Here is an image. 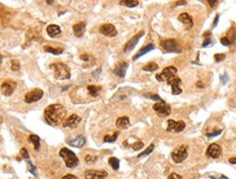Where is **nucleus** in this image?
<instances>
[{
    "instance_id": "obj_15",
    "label": "nucleus",
    "mask_w": 236,
    "mask_h": 179,
    "mask_svg": "<svg viewBox=\"0 0 236 179\" xmlns=\"http://www.w3.org/2000/svg\"><path fill=\"white\" fill-rule=\"evenodd\" d=\"M221 152H222V150H221L220 145L217 144V143H212V144H210L209 145V148H208L207 155L209 156V157L218 158L219 156H220Z\"/></svg>"
},
{
    "instance_id": "obj_10",
    "label": "nucleus",
    "mask_w": 236,
    "mask_h": 179,
    "mask_svg": "<svg viewBox=\"0 0 236 179\" xmlns=\"http://www.w3.org/2000/svg\"><path fill=\"white\" fill-rule=\"evenodd\" d=\"M99 31L107 37H114L117 36L118 34L117 28L112 24H104V25H101L100 28H99Z\"/></svg>"
},
{
    "instance_id": "obj_18",
    "label": "nucleus",
    "mask_w": 236,
    "mask_h": 179,
    "mask_svg": "<svg viewBox=\"0 0 236 179\" xmlns=\"http://www.w3.org/2000/svg\"><path fill=\"white\" fill-rule=\"evenodd\" d=\"M85 26L86 24L84 22H78V23L74 24L73 25V31H74V35L76 37H82L85 31Z\"/></svg>"
},
{
    "instance_id": "obj_9",
    "label": "nucleus",
    "mask_w": 236,
    "mask_h": 179,
    "mask_svg": "<svg viewBox=\"0 0 236 179\" xmlns=\"http://www.w3.org/2000/svg\"><path fill=\"white\" fill-rule=\"evenodd\" d=\"M185 128V123L183 121H173L170 119L168 121V128L166 130L170 132H180Z\"/></svg>"
},
{
    "instance_id": "obj_30",
    "label": "nucleus",
    "mask_w": 236,
    "mask_h": 179,
    "mask_svg": "<svg viewBox=\"0 0 236 179\" xmlns=\"http://www.w3.org/2000/svg\"><path fill=\"white\" fill-rule=\"evenodd\" d=\"M44 49L46 50L47 52H50V53H52V55H61L64 50L63 49H55V48H52V47H44Z\"/></svg>"
},
{
    "instance_id": "obj_4",
    "label": "nucleus",
    "mask_w": 236,
    "mask_h": 179,
    "mask_svg": "<svg viewBox=\"0 0 236 179\" xmlns=\"http://www.w3.org/2000/svg\"><path fill=\"white\" fill-rule=\"evenodd\" d=\"M172 160L175 163H182L183 161H185L187 157V145L183 144L180 145L177 148H175L172 152Z\"/></svg>"
},
{
    "instance_id": "obj_5",
    "label": "nucleus",
    "mask_w": 236,
    "mask_h": 179,
    "mask_svg": "<svg viewBox=\"0 0 236 179\" xmlns=\"http://www.w3.org/2000/svg\"><path fill=\"white\" fill-rule=\"evenodd\" d=\"M176 73H177V70L175 66H168L160 74H157L156 78L158 81H168L169 79H171L172 77H174Z\"/></svg>"
},
{
    "instance_id": "obj_48",
    "label": "nucleus",
    "mask_w": 236,
    "mask_h": 179,
    "mask_svg": "<svg viewBox=\"0 0 236 179\" xmlns=\"http://www.w3.org/2000/svg\"><path fill=\"white\" fill-rule=\"evenodd\" d=\"M218 21H219V15H217L214 22H213V27H214V26H217V24H218Z\"/></svg>"
},
{
    "instance_id": "obj_27",
    "label": "nucleus",
    "mask_w": 236,
    "mask_h": 179,
    "mask_svg": "<svg viewBox=\"0 0 236 179\" xmlns=\"http://www.w3.org/2000/svg\"><path fill=\"white\" fill-rule=\"evenodd\" d=\"M144 71H147V72H153V71L158 70V64L155 62H149L148 64H146L143 68Z\"/></svg>"
},
{
    "instance_id": "obj_28",
    "label": "nucleus",
    "mask_w": 236,
    "mask_h": 179,
    "mask_svg": "<svg viewBox=\"0 0 236 179\" xmlns=\"http://www.w3.org/2000/svg\"><path fill=\"white\" fill-rule=\"evenodd\" d=\"M109 164L110 166L114 169V171H117L119 169V166H120V161L118 160L117 157H110L109 158Z\"/></svg>"
},
{
    "instance_id": "obj_44",
    "label": "nucleus",
    "mask_w": 236,
    "mask_h": 179,
    "mask_svg": "<svg viewBox=\"0 0 236 179\" xmlns=\"http://www.w3.org/2000/svg\"><path fill=\"white\" fill-rule=\"evenodd\" d=\"M210 41H211L210 39H206L205 41H204V44H202V47H207L208 45L210 44Z\"/></svg>"
},
{
    "instance_id": "obj_47",
    "label": "nucleus",
    "mask_w": 236,
    "mask_h": 179,
    "mask_svg": "<svg viewBox=\"0 0 236 179\" xmlns=\"http://www.w3.org/2000/svg\"><path fill=\"white\" fill-rule=\"evenodd\" d=\"M228 162L231 164H236V157H231L230 160H228Z\"/></svg>"
},
{
    "instance_id": "obj_33",
    "label": "nucleus",
    "mask_w": 236,
    "mask_h": 179,
    "mask_svg": "<svg viewBox=\"0 0 236 179\" xmlns=\"http://www.w3.org/2000/svg\"><path fill=\"white\" fill-rule=\"evenodd\" d=\"M11 70L12 71L20 70V63H19L18 60H12V61H11Z\"/></svg>"
},
{
    "instance_id": "obj_12",
    "label": "nucleus",
    "mask_w": 236,
    "mask_h": 179,
    "mask_svg": "<svg viewBox=\"0 0 236 179\" xmlns=\"http://www.w3.org/2000/svg\"><path fill=\"white\" fill-rule=\"evenodd\" d=\"M144 34H145V33H144L143 31H139V33H138V34L136 35V36H134V37H133L132 39H130V40H128V41H127L126 46H125V48H124V52H125V53H127V52H130L131 50H133V49H134V48H135V46H136V45H137L138 40H139V39H140V38H142V37L144 36Z\"/></svg>"
},
{
    "instance_id": "obj_13",
    "label": "nucleus",
    "mask_w": 236,
    "mask_h": 179,
    "mask_svg": "<svg viewBox=\"0 0 236 179\" xmlns=\"http://www.w3.org/2000/svg\"><path fill=\"white\" fill-rule=\"evenodd\" d=\"M168 84L172 87V92L173 94H180L182 92V88H181V79L179 77H172L171 79H169Z\"/></svg>"
},
{
    "instance_id": "obj_38",
    "label": "nucleus",
    "mask_w": 236,
    "mask_h": 179,
    "mask_svg": "<svg viewBox=\"0 0 236 179\" xmlns=\"http://www.w3.org/2000/svg\"><path fill=\"white\" fill-rule=\"evenodd\" d=\"M168 179H183L181 175L176 174V173H172L171 175H169Z\"/></svg>"
},
{
    "instance_id": "obj_36",
    "label": "nucleus",
    "mask_w": 236,
    "mask_h": 179,
    "mask_svg": "<svg viewBox=\"0 0 236 179\" xmlns=\"http://www.w3.org/2000/svg\"><path fill=\"white\" fill-rule=\"evenodd\" d=\"M143 147H144V143L142 142V141H138V142H135L134 144H133V149L134 150H140V149H143Z\"/></svg>"
},
{
    "instance_id": "obj_19",
    "label": "nucleus",
    "mask_w": 236,
    "mask_h": 179,
    "mask_svg": "<svg viewBox=\"0 0 236 179\" xmlns=\"http://www.w3.org/2000/svg\"><path fill=\"white\" fill-rule=\"evenodd\" d=\"M127 68H128V64L126 62H121L117 68H114V74H117L119 77H125Z\"/></svg>"
},
{
    "instance_id": "obj_29",
    "label": "nucleus",
    "mask_w": 236,
    "mask_h": 179,
    "mask_svg": "<svg viewBox=\"0 0 236 179\" xmlns=\"http://www.w3.org/2000/svg\"><path fill=\"white\" fill-rule=\"evenodd\" d=\"M119 137V131H115L112 136H106L104 138V142H114V141L117 140V138Z\"/></svg>"
},
{
    "instance_id": "obj_7",
    "label": "nucleus",
    "mask_w": 236,
    "mask_h": 179,
    "mask_svg": "<svg viewBox=\"0 0 236 179\" xmlns=\"http://www.w3.org/2000/svg\"><path fill=\"white\" fill-rule=\"evenodd\" d=\"M161 47L168 52H176V53L182 52V49L180 48V46L177 45L175 39H166V40H163V41L161 42Z\"/></svg>"
},
{
    "instance_id": "obj_3",
    "label": "nucleus",
    "mask_w": 236,
    "mask_h": 179,
    "mask_svg": "<svg viewBox=\"0 0 236 179\" xmlns=\"http://www.w3.org/2000/svg\"><path fill=\"white\" fill-rule=\"evenodd\" d=\"M50 68L55 71V77L57 79H69L71 77L70 70L63 63H53L50 65Z\"/></svg>"
},
{
    "instance_id": "obj_45",
    "label": "nucleus",
    "mask_w": 236,
    "mask_h": 179,
    "mask_svg": "<svg viewBox=\"0 0 236 179\" xmlns=\"http://www.w3.org/2000/svg\"><path fill=\"white\" fill-rule=\"evenodd\" d=\"M208 3H209V5H210L211 7H212V8H213L214 5H218V1H208Z\"/></svg>"
},
{
    "instance_id": "obj_42",
    "label": "nucleus",
    "mask_w": 236,
    "mask_h": 179,
    "mask_svg": "<svg viewBox=\"0 0 236 179\" xmlns=\"http://www.w3.org/2000/svg\"><path fill=\"white\" fill-rule=\"evenodd\" d=\"M62 179H78V178L76 176H74V175L69 174V175H65V176H63Z\"/></svg>"
},
{
    "instance_id": "obj_24",
    "label": "nucleus",
    "mask_w": 236,
    "mask_h": 179,
    "mask_svg": "<svg viewBox=\"0 0 236 179\" xmlns=\"http://www.w3.org/2000/svg\"><path fill=\"white\" fill-rule=\"evenodd\" d=\"M87 91L89 92V94L93 97H97L98 94L101 91V86H96V85H88L87 86Z\"/></svg>"
},
{
    "instance_id": "obj_17",
    "label": "nucleus",
    "mask_w": 236,
    "mask_h": 179,
    "mask_svg": "<svg viewBox=\"0 0 236 179\" xmlns=\"http://www.w3.org/2000/svg\"><path fill=\"white\" fill-rule=\"evenodd\" d=\"M86 142V139L84 136H77L76 138H74L73 140H67V144L71 147H75V148H82Z\"/></svg>"
},
{
    "instance_id": "obj_46",
    "label": "nucleus",
    "mask_w": 236,
    "mask_h": 179,
    "mask_svg": "<svg viewBox=\"0 0 236 179\" xmlns=\"http://www.w3.org/2000/svg\"><path fill=\"white\" fill-rule=\"evenodd\" d=\"M186 1H176L175 2V5H186Z\"/></svg>"
},
{
    "instance_id": "obj_2",
    "label": "nucleus",
    "mask_w": 236,
    "mask_h": 179,
    "mask_svg": "<svg viewBox=\"0 0 236 179\" xmlns=\"http://www.w3.org/2000/svg\"><path fill=\"white\" fill-rule=\"evenodd\" d=\"M59 154H60V156H61V157L64 160L65 165H67L69 168H74V167L77 166L78 163H80L77 156L73 153L72 151L69 150V149H67V148H62V149H61V150H60V153Z\"/></svg>"
},
{
    "instance_id": "obj_14",
    "label": "nucleus",
    "mask_w": 236,
    "mask_h": 179,
    "mask_svg": "<svg viewBox=\"0 0 236 179\" xmlns=\"http://www.w3.org/2000/svg\"><path fill=\"white\" fill-rule=\"evenodd\" d=\"M108 176V173L104 171H87L85 173L86 179H104Z\"/></svg>"
},
{
    "instance_id": "obj_22",
    "label": "nucleus",
    "mask_w": 236,
    "mask_h": 179,
    "mask_svg": "<svg viewBox=\"0 0 236 179\" xmlns=\"http://www.w3.org/2000/svg\"><path fill=\"white\" fill-rule=\"evenodd\" d=\"M115 125H117V127L120 128V129H125V128H127L130 126V119H128V117H126V116L119 117V118L117 119Z\"/></svg>"
},
{
    "instance_id": "obj_34",
    "label": "nucleus",
    "mask_w": 236,
    "mask_h": 179,
    "mask_svg": "<svg viewBox=\"0 0 236 179\" xmlns=\"http://www.w3.org/2000/svg\"><path fill=\"white\" fill-rule=\"evenodd\" d=\"M224 59H225V55L224 53H217V55H214V60L217 62H221Z\"/></svg>"
},
{
    "instance_id": "obj_25",
    "label": "nucleus",
    "mask_w": 236,
    "mask_h": 179,
    "mask_svg": "<svg viewBox=\"0 0 236 179\" xmlns=\"http://www.w3.org/2000/svg\"><path fill=\"white\" fill-rule=\"evenodd\" d=\"M29 141L34 144V148H35V150H36V151L39 150V147H40V138H39L38 136H37V135H31L29 137Z\"/></svg>"
},
{
    "instance_id": "obj_8",
    "label": "nucleus",
    "mask_w": 236,
    "mask_h": 179,
    "mask_svg": "<svg viewBox=\"0 0 236 179\" xmlns=\"http://www.w3.org/2000/svg\"><path fill=\"white\" fill-rule=\"evenodd\" d=\"M43 96H44V91L42 89H33L32 91H29L25 94L24 100H25L26 103H33V102L39 101L43 98Z\"/></svg>"
},
{
    "instance_id": "obj_35",
    "label": "nucleus",
    "mask_w": 236,
    "mask_h": 179,
    "mask_svg": "<svg viewBox=\"0 0 236 179\" xmlns=\"http://www.w3.org/2000/svg\"><path fill=\"white\" fill-rule=\"evenodd\" d=\"M221 44L223 45V46H230V45L232 44V41L228 39V37H223V38H221Z\"/></svg>"
},
{
    "instance_id": "obj_32",
    "label": "nucleus",
    "mask_w": 236,
    "mask_h": 179,
    "mask_svg": "<svg viewBox=\"0 0 236 179\" xmlns=\"http://www.w3.org/2000/svg\"><path fill=\"white\" fill-rule=\"evenodd\" d=\"M145 97L146 98H149L151 100H155V101H159L161 102L162 101V99L158 96V94H145Z\"/></svg>"
},
{
    "instance_id": "obj_21",
    "label": "nucleus",
    "mask_w": 236,
    "mask_h": 179,
    "mask_svg": "<svg viewBox=\"0 0 236 179\" xmlns=\"http://www.w3.org/2000/svg\"><path fill=\"white\" fill-rule=\"evenodd\" d=\"M47 33H48V35H49L50 37H57L58 35L61 34V28H60L58 25H55V24H51V25H49L48 27H47Z\"/></svg>"
},
{
    "instance_id": "obj_43",
    "label": "nucleus",
    "mask_w": 236,
    "mask_h": 179,
    "mask_svg": "<svg viewBox=\"0 0 236 179\" xmlns=\"http://www.w3.org/2000/svg\"><path fill=\"white\" fill-rule=\"evenodd\" d=\"M80 60H83V61H88L89 57L88 55H86V53H83V55H80Z\"/></svg>"
},
{
    "instance_id": "obj_1",
    "label": "nucleus",
    "mask_w": 236,
    "mask_h": 179,
    "mask_svg": "<svg viewBox=\"0 0 236 179\" xmlns=\"http://www.w3.org/2000/svg\"><path fill=\"white\" fill-rule=\"evenodd\" d=\"M67 114V111L61 104H52L47 107L45 110V118L47 123L51 126H57L60 123L64 122V116Z\"/></svg>"
},
{
    "instance_id": "obj_40",
    "label": "nucleus",
    "mask_w": 236,
    "mask_h": 179,
    "mask_svg": "<svg viewBox=\"0 0 236 179\" xmlns=\"http://www.w3.org/2000/svg\"><path fill=\"white\" fill-rule=\"evenodd\" d=\"M27 164H29V169H31L32 174H33V175H35V176H37V174H36V171H35V167H34V165H33V164H32V162H31V161H29V162H27Z\"/></svg>"
},
{
    "instance_id": "obj_16",
    "label": "nucleus",
    "mask_w": 236,
    "mask_h": 179,
    "mask_svg": "<svg viewBox=\"0 0 236 179\" xmlns=\"http://www.w3.org/2000/svg\"><path fill=\"white\" fill-rule=\"evenodd\" d=\"M15 88V83L12 81H7L1 85V91L5 96H10Z\"/></svg>"
},
{
    "instance_id": "obj_31",
    "label": "nucleus",
    "mask_w": 236,
    "mask_h": 179,
    "mask_svg": "<svg viewBox=\"0 0 236 179\" xmlns=\"http://www.w3.org/2000/svg\"><path fill=\"white\" fill-rule=\"evenodd\" d=\"M153 149H155V144H150L144 152H142V153L138 155V158H142V157H144V156H147L148 154H150L153 151Z\"/></svg>"
},
{
    "instance_id": "obj_41",
    "label": "nucleus",
    "mask_w": 236,
    "mask_h": 179,
    "mask_svg": "<svg viewBox=\"0 0 236 179\" xmlns=\"http://www.w3.org/2000/svg\"><path fill=\"white\" fill-rule=\"evenodd\" d=\"M21 154H22V156H23L24 158L29 160V153H27L26 149H22V150H21Z\"/></svg>"
},
{
    "instance_id": "obj_49",
    "label": "nucleus",
    "mask_w": 236,
    "mask_h": 179,
    "mask_svg": "<svg viewBox=\"0 0 236 179\" xmlns=\"http://www.w3.org/2000/svg\"><path fill=\"white\" fill-rule=\"evenodd\" d=\"M197 86H198V87H200V88H202V87H204V84H202L201 81H198V83H197Z\"/></svg>"
},
{
    "instance_id": "obj_6",
    "label": "nucleus",
    "mask_w": 236,
    "mask_h": 179,
    "mask_svg": "<svg viewBox=\"0 0 236 179\" xmlns=\"http://www.w3.org/2000/svg\"><path fill=\"white\" fill-rule=\"evenodd\" d=\"M153 110L156 111L157 115L160 117H166L171 114V107L164 101L153 104Z\"/></svg>"
},
{
    "instance_id": "obj_37",
    "label": "nucleus",
    "mask_w": 236,
    "mask_h": 179,
    "mask_svg": "<svg viewBox=\"0 0 236 179\" xmlns=\"http://www.w3.org/2000/svg\"><path fill=\"white\" fill-rule=\"evenodd\" d=\"M97 160V157L95 155H86V157H85V161L87 162V163H93V162H95Z\"/></svg>"
},
{
    "instance_id": "obj_26",
    "label": "nucleus",
    "mask_w": 236,
    "mask_h": 179,
    "mask_svg": "<svg viewBox=\"0 0 236 179\" xmlns=\"http://www.w3.org/2000/svg\"><path fill=\"white\" fill-rule=\"evenodd\" d=\"M120 5H125L127 8H134L138 5V1L137 0H122V1H120Z\"/></svg>"
},
{
    "instance_id": "obj_23",
    "label": "nucleus",
    "mask_w": 236,
    "mask_h": 179,
    "mask_svg": "<svg viewBox=\"0 0 236 179\" xmlns=\"http://www.w3.org/2000/svg\"><path fill=\"white\" fill-rule=\"evenodd\" d=\"M155 49V45L153 44H149V45H147L146 47H144V48H142V49L139 50V51L136 53V55L133 57V60H137L138 58H140L142 55H146L147 52H149V51H151V50H153Z\"/></svg>"
},
{
    "instance_id": "obj_50",
    "label": "nucleus",
    "mask_w": 236,
    "mask_h": 179,
    "mask_svg": "<svg viewBox=\"0 0 236 179\" xmlns=\"http://www.w3.org/2000/svg\"><path fill=\"white\" fill-rule=\"evenodd\" d=\"M47 3H48V5H52V3H53V1H47Z\"/></svg>"
},
{
    "instance_id": "obj_39",
    "label": "nucleus",
    "mask_w": 236,
    "mask_h": 179,
    "mask_svg": "<svg viewBox=\"0 0 236 179\" xmlns=\"http://www.w3.org/2000/svg\"><path fill=\"white\" fill-rule=\"evenodd\" d=\"M221 134V130L219 129V130H214V131H212V132H207V136L208 137H214V136H218V135H220Z\"/></svg>"
},
{
    "instance_id": "obj_11",
    "label": "nucleus",
    "mask_w": 236,
    "mask_h": 179,
    "mask_svg": "<svg viewBox=\"0 0 236 179\" xmlns=\"http://www.w3.org/2000/svg\"><path fill=\"white\" fill-rule=\"evenodd\" d=\"M80 123V117L76 114H72L65 119L62 125H63V127L75 128Z\"/></svg>"
},
{
    "instance_id": "obj_20",
    "label": "nucleus",
    "mask_w": 236,
    "mask_h": 179,
    "mask_svg": "<svg viewBox=\"0 0 236 179\" xmlns=\"http://www.w3.org/2000/svg\"><path fill=\"white\" fill-rule=\"evenodd\" d=\"M179 20L182 22V23L185 24V25L187 26V28H192L193 27V18L190 14H187V13H182V14H180Z\"/></svg>"
}]
</instances>
